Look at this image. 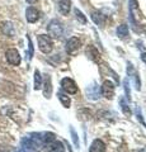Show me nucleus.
Here are the masks:
<instances>
[{
    "mask_svg": "<svg viewBox=\"0 0 146 152\" xmlns=\"http://www.w3.org/2000/svg\"><path fill=\"white\" fill-rule=\"evenodd\" d=\"M5 57H7V61L10 65L13 66H18L21 65V61H22V57L19 55V52H18L15 48H9L5 53Z\"/></svg>",
    "mask_w": 146,
    "mask_h": 152,
    "instance_id": "7ed1b4c3",
    "label": "nucleus"
},
{
    "mask_svg": "<svg viewBox=\"0 0 146 152\" xmlns=\"http://www.w3.org/2000/svg\"><path fill=\"white\" fill-rule=\"evenodd\" d=\"M102 95L107 99H112L114 96V85L109 80H106L102 85Z\"/></svg>",
    "mask_w": 146,
    "mask_h": 152,
    "instance_id": "39448f33",
    "label": "nucleus"
},
{
    "mask_svg": "<svg viewBox=\"0 0 146 152\" xmlns=\"http://www.w3.org/2000/svg\"><path fill=\"white\" fill-rule=\"evenodd\" d=\"M37 41H38V48L41 50L42 53H45V55L51 53V51L54 48V42L50 36L40 34L37 37Z\"/></svg>",
    "mask_w": 146,
    "mask_h": 152,
    "instance_id": "f257e3e1",
    "label": "nucleus"
},
{
    "mask_svg": "<svg viewBox=\"0 0 146 152\" xmlns=\"http://www.w3.org/2000/svg\"><path fill=\"white\" fill-rule=\"evenodd\" d=\"M127 34H128V27H127L126 24L118 26V28H117V36H118L120 38H125Z\"/></svg>",
    "mask_w": 146,
    "mask_h": 152,
    "instance_id": "2eb2a0df",
    "label": "nucleus"
},
{
    "mask_svg": "<svg viewBox=\"0 0 146 152\" xmlns=\"http://www.w3.org/2000/svg\"><path fill=\"white\" fill-rule=\"evenodd\" d=\"M59 99H60V102L62 103V105L65 107V108H69L70 107V98L69 96H66L65 94H62V93H59Z\"/></svg>",
    "mask_w": 146,
    "mask_h": 152,
    "instance_id": "dca6fc26",
    "label": "nucleus"
},
{
    "mask_svg": "<svg viewBox=\"0 0 146 152\" xmlns=\"http://www.w3.org/2000/svg\"><path fill=\"white\" fill-rule=\"evenodd\" d=\"M127 72H128L130 77L134 80L136 89L140 90V79H139V75H137V72H136V70L132 67V65H128V67H127Z\"/></svg>",
    "mask_w": 146,
    "mask_h": 152,
    "instance_id": "9d476101",
    "label": "nucleus"
},
{
    "mask_svg": "<svg viewBox=\"0 0 146 152\" xmlns=\"http://www.w3.org/2000/svg\"><path fill=\"white\" fill-rule=\"evenodd\" d=\"M47 32H48L50 37L60 38L61 36H62V33H64V27L57 20V19H54V20H51L48 23V26H47Z\"/></svg>",
    "mask_w": 146,
    "mask_h": 152,
    "instance_id": "f03ea898",
    "label": "nucleus"
},
{
    "mask_svg": "<svg viewBox=\"0 0 146 152\" xmlns=\"http://www.w3.org/2000/svg\"><path fill=\"white\" fill-rule=\"evenodd\" d=\"M90 152H104L106 151V145L102 140H94L93 143L90 145Z\"/></svg>",
    "mask_w": 146,
    "mask_h": 152,
    "instance_id": "1a4fd4ad",
    "label": "nucleus"
},
{
    "mask_svg": "<svg viewBox=\"0 0 146 152\" xmlns=\"http://www.w3.org/2000/svg\"><path fill=\"white\" fill-rule=\"evenodd\" d=\"M42 88V76L38 70L34 71V90H40Z\"/></svg>",
    "mask_w": 146,
    "mask_h": 152,
    "instance_id": "4468645a",
    "label": "nucleus"
},
{
    "mask_svg": "<svg viewBox=\"0 0 146 152\" xmlns=\"http://www.w3.org/2000/svg\"><path fill=\"white\" fill-rule=\"evenodd\" d=\"M26 18L28 23H36L40 19V12L34 7H29L26 10Z\"/></svg>",
    "mask_w": 146,
    "mask_h": 152,
    "instance_id": "0eeeda50",
    "label": "nucleus"
},
{
    "mask_svg": "<svg viewBox=\"0 0 146 152\" xmlns=\"http://www.w3.org/2000/svg\"><path fill=\"white\" fill-rule=\"evenodd\" d=\"M1 29H3V33L4 34H7L9 37H12L14 36V27L10 22H5L4 24L1 26Z\"/></svg>",
    "mask_w": 146,
    "mask_h": 152,
    "instance_id": "ddd939ff",
    "label": "nucleus"
},
{
    "mask_svg": "<svg viewBox=\"0 0 146 152\" xmlns=\"http://www.w3.org/2000/svg\"><path fill=\"white\" fill-rule=\"evenodd\" d=\"M80 46H81V42H80L79 38L78 37H71L66 42V52L70 55H73L80 48Z\"/></svg>",
    "mask_w": 146,
    "mask_h": 152,
    "instance_id": "423d86ee",
    "label": "nucleus"
},
{
    "mask_svg": "<svg viewBox=\"0 0 146 152\" xmlns=\"http://www.w3.org/2000/svg\"><path fill=\"white\" fill-rule=\"evenodd\" d=\"M70 132H71V134H73V141H74V145L79 147V138H78V134H76V132L74 131V128H70Z\"/></svg>",
    "mask_w": 146,
    "mask_h": 152,
    "instance_id": "a211bd4d",
    "label": "nucleus"
},
{
    "mask_svg": "<svg viewBox=\"0 0 146 152\" xmlns=\"http://www.w3.org/2000/svg\"><path fill=\"white\" fill-rule=\"evenodd\" d=\"M43 95L48 99L51 98L52 95V84H51V77L48 75L46 76V80H45V85H43Z\"/></svg>",
    "mask_w": 146,
    "mask_h": 152,
    "instance_id": "9b49d317",
    "label": "nucleus"
},
{
    "mask_svg": "<svg viewBox=\"0 0 146 152\" xmlns=\"http://www.w3.org/2000/svg\"><path fill=\"white\" fill-rule=\"evenodd\" d=\"M26 1H27L28 4H36V3H37V0H26Z\"/></svg>",
    "mask_w": 146,
    "mask_h": 152,
    "instance_id": "4be33fe9",
    "label": "nucleus"
},
{
    "mask_svg": "<svg viewBox=\"0 0 146 152\" xmlns=\"http://www.w3.org/2000/svg\"><path fill=\"white\" fill-rule=\"evenodd\" d=\"M122 110H123V113L126 114V115H131V110L127 108V105H126L123 102H122Z\"/></svg>",
    "mask_w": 146,
    "mask_h": 152,
    "instance_id": "6ab92c4d",
    "label": "nucleus"
},
{
    "mask_svg": "<svg viewBox=\"0 0 146 152\" xmlns=\"http://www.w3.org/2000/svg\"><path fill=\"white\" fill-rule=\"evenodd\" d=\"M141 60H142V61H144V62L146 64V52H144V53H142V55H141Z\"/></svg>",
    "mask_w": 146,
    "mask_h": 152,
    "instance_id": "412c9836",
    "label": "nucleus"
},
{
    "mask_svg": "<svg viewBox=\"0 0 146 152\" xmlns=\"http://www.w3.org/2000/svg\"><path fill=\"white\" fill-rule=\"evenodd\" d=\"M75 15H76V19H79V22L81 23V24H87V18L80 10L76 9V10H75Z\"/></svg>",
    "mask_w": 146,
    "mask_h": 152,
    "instance_id": "f3484780",
    "label": "nucleus"
},
{
    "mask_svg": "<svg viewBox=\"0 0 146 152\" xmlns=\"http://www.w3.org/2000/svg\"><path fill=\"white\" fill-rule=\"evenodd\" d=\"M92 19H93V22L95 23L97 26H99L101 28L104 27L106 20H104V15H103L102 13H99V12H93L92 13Z\"/></svg>",
    "mask_w": 146,
    "mask_h": 152,
    "instance_id": "f8f14e48",
    "label": "nucleus"
},
{
    "mask_svg": "<svg viewBox=\"0 0 146 152\" xmlns=\"http://www.w3.org/2000/svg\"><path fill=\"white\" fill-rule=\"evenodd\" d=\"M61 86H62V89H64L67 94H76V91H78L76 84H75L74 80L70 79V77L62 79V81H61Z\"/></svg>",
    "mask_w": 146,
    "mask_h": 152,
    "instance_id": "20e7f679",
    "label": "nucleus"
},
{
    "mask_svg": "<svg viewBox=\"0 0 146 152\" xmlns=\"http://www.w3.org/2000/svg\"><path fill=\"white\" fill-rule=\"evenodd\" d=\"M130 4H131V9H135L136 5H137V4H136V0H130Z\"/></svg>",
    "mask_w": 146,
    "mask_h": 152,
    "instance_id": "aec40b11",
    "label": "nucleus"
},
{
    "mask_svg": "<svg viewBox=\"0 0 146 152\" xmlns=\"http://www.w3.org/2000/svg\"><path fill=\"white\" fill-rule=\"evenodd\" d=\"M59 10L62 15H67L71 10V0H60L59 1Z\"/></svg>",
    "mask_w": 146,
    "mask_h": 152,
    "instance_id": "6e6552de",
    "label": "nucleus"
}]
</instances>
